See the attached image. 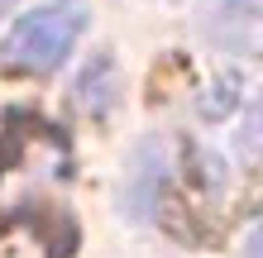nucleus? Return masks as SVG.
Masks as SVG:
<instances>
[{
  "mask_svg": "<svg viewBox=\"0 0 263 258\" xmlns=\"http://www.w3.org/2000/svg\"><path fill=\"white\" fill-rule=\"evenodd\" d=\"M86 29V5L82 0H48V5L20 14V24L0 43V72H43L63 67V57L72 53V43Z\"/></svg>",
  "mask_w": 263,
  "mask_h": 258,
  "instance_id": "nucleus-1",
  "label": "nucleus"
},
{
  "mask_svg": "<svg viewBox=\"0 0 263 258\" xmlns=\"http://www.w3.org/2000/svg\"><path fill=\"white\" fill-rule=\"evenodd\" d=\"M220 19L211 24V38L225 43L235 53H254L258 48V0H220Z\"/></svg>",
  "mask_w": 263,
  "mask_h": 258,
  "instance_id": "nucleus-2",
  "label": "nucleus"
},
{
  "mask_svg": "<svg viewBox=\"0 0 263 258\" xmlns=\"http://www.w3.org/2000/svg\"><path fill=\"white\" fill-rule=\"evenodd\" d=\"M77 105L91 110V115L115 105V67H110V57H91L82 67V77H77Z\"/></svg>",
  "mask_w": 263,
  "mask_h": 258,
  "instance_id": "nucleus-3",
  "label": "nucleus"
}]
</instances>
